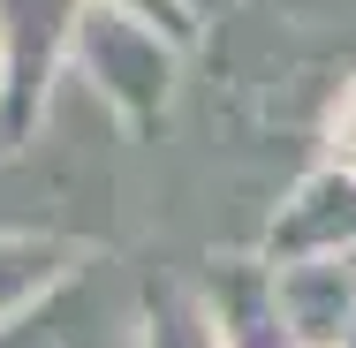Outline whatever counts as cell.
<instances>
[{
  "mask_svg": "<svg viewBox=\"0 0 356 348\" xmlns=\"http://www.w3.org/2000/svg\"><path fill=\"white\" fill-rule=\"evenodd\" d=\"M76 76L99 91V106H114L122 122H159L167 99H175V61L182 46L167 31H152L122 8H99L83 0V23H76V46H69Z\"/></svg>",
  "mask_w": 356,
  "mask_h": 348,
  "instance_id": "1",
  "label": "cell"
},
{
  "mask_svg": "<svg viewBox=\"0 0 356 348\" xmlns=\"http://www.w3.org/2000/svg\"><path fill=\"white\" fill-rule=\"evenodd\" d=\"M83 0H0V129H31L69 61Z\"/></svg>",
  "mask_w": 356,
  "mask_h": 348,
  "instance_id": "2",
  "label": "cell"
},
{
  "mask_svg": "<svg viewBox=\"0 0 356 348\" xmlns=\"http://www.w3.org/2000/svg\"><path fill=\"white\" fill-rule=\"evenodd\" d=\"M266 250H273V265L356 258V174H349V167H318V174L281 205L273 235H266Z\"/></svg>",
  "mask_w": 356,
  "mask_h": 348,
  "instance_id": "3",
  "label": "cell"
},
{
  "mask_svg": "<svg viewBox=\"0 0 356 348\" xmlns=\"http://www.w3.org/2000/svg\"><path fill=\"white\" fill-rule=\"evenodd\" d=\"M61 273H69V242H54V235H0V318H23Z\"/></svg>",
  "mask_w": 356,
  "mask_h": 348,
  "instance_id": "4",
  "label": "cell"
},
{
  "mask_svg": "<svg viewBox=\"0 0 356 348\" xmlns=\"http://www.w3.org/2000/svg\"><path fill=\"white\" fill-rule=\"evenodd\" d=\"M99 8L137 15V23H152V31H167L175 46H190V38H197V8H190V0H99Z\"/></svg>",
  "mask_w": 356,
  "mask_h": 348,
  "instance_id": "5",
  "label": "cell"
},
{
  "mask_svg": "<svg viewBox=\"0 0 356 348\" xmlns=\"http://www.w3.org/2000/svg\"><path fill=\"white\" fill-rule=\"evenodd\" d=\"M334 167L356 174V83L341 91V106H334Z\"/></svg>",
  "mask_w": 356,
  "mask_h": 348,
  "instance_id": "6",
  "label": "cell"
},
{
  "mask_svg": "<svg viewBox=\"0 0 356 348\" xmlns=\"http://www.w3.org/2000/svg\"><path fill=\"white\" fill-rule=\"evenodd\" d=\"M349 265H356V258H349Z\"/></svg>",
  "mask_w": 356,
  "mask_h": 348,
  "instance_id": "7",
  "label": "cell"
}]
</instances>
